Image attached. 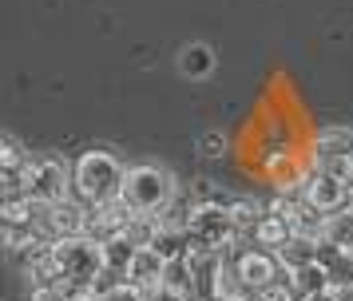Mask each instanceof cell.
Here are the masks:
<instances>
[{
  "mask_svg": "<svg viewBox=\"0 0 353 301\" xmlns=\"http://www.w3.org/2000/svg\"><path fill=\"white\" fill-rule=\"evenodd\" d=\"M199 151H203L207 158H219L226 151V135H223V131H207V135L199 139Z\"/></svg>",
  "mask_w": 353,
  "mask_h": 301,
  "instance_id": "603a6c76",
  "label": "cell"
},
{
  "mask_svg": "<svg viewBox=\"0 0 353 301\" xmlns=\"http://www.w3.org/2000/svg\"><path fill=\"white\" fill-rule=\"evenodd\" d=\"M123 178H128L123 163L115 155H108V151H83V155L76 158V167H72V187H76V194H80L88 206L119 198Z\"/></svg>",
  "mask_w": 353,
  "mask_h": 301,
  "instance_id": "6da1fadb",
  "label": "cell"
},
{
  "mask_svg": "<svg viewBox=\"0 0 353 301\" xmlns=\"http://www.w3.org/2000/svg\"><path fill=\"white\" fill-rule=\"evenodd\" d=\"M230 218H234V226H239L242 238H254L258 222L266 218V206L254 203V198H234V203H230Z\"/></svg>",
  "mask_w": 353,
  "mask_h": 301,
  "instance_id": "2e32d148",
  "label": "cell"
},
{
  "mask_svg": "<svg viewBox=\"0 0 353 301\" xmlns=\"http://www.w3.org/2000/svg\"><path fill=\"white\" fill-rule=\"evenodd\" d=\"M230 301H258V293H239V298H230Z\"/></svg>",
  "mask_w": 353,
  "mask_h": 301,
  "instance_id": "83f0119b",
  "label": "cell"
},
{
  "mask_svg": "<svg viewBox=\"0 0 353 301\" xmlns=\"http://www.w3.org/2000/svg\"><path fill=\"white\" fill-rule=\"evenodd\" d=\"M278 262L286 269H302V266H314L318 262V238H302V234H294L278 250Z\"/></svg>",
  "mask_w": 353,
  "mask_h": 301,
  "instance_id": "4fadbf2b",
  "label": "cell"
},
{
  "mask_svg": "<svg viewBox=\"0 0 353 301\" xmlns=\"http://www.w3.org/2000/svg\"><path fill=\"white\" fill-rule=\"evenodd\" d=\"M191 194H194V203H199V206H230V203H234V194L219 190L214 183H210V178H203V183H199Z\"/></svg>",
  "mask_w": 353,
  "mask_h": 301,
  "instance_id": "7402d4cb",
  "label": "cell"
},
{
  "mask_svg": "<svg viewBox=\"0 0 353 301\" xmlns=\"http://www.w3.org/2000/svg\"><path fill=\"white\" fill-rule=\"evenodd\" d=\"M294 234H298V230H294V222L282 218V214H274V210H266V218L258 222V230H254V238H250V242H254V246H266V250L278 253Z\"/></svg>",
  "mask_w": 353,
  "mask_h": 301,
  "instance_id": "7c38bea8",
  "label": "cell"
},
{
  "mask_svg": "<svg viewBox=\"0 0 353 301\" xmlns=\"http://www.w3.org/2000/svg\"><path fill=\"white\" fill-rule=\"evenodd\" d=\"M210 68H214V52H210V44H187L183 52H179V72L183 76H191V79H199V76H210Z\"/></svg>",
  "mask_w": 353,
  "mask_h": 301,
  "instance_id": "9a60e30c",
  "label": "cell"
},
{
  "mask_svg": "<svg viewBox=\"0 0 353 301\" xmlns=\"http://www.w3.org/2000/svg\"><path fill=\"white\" fill-rule=\"evenodd\" d=\"M294 273V285H298V293L302 298H318V293H330V278H325V269L314 262V266H302V269H290Z\"/></svg>",
  "mask_w": 353,
  "mask_h": 301,
  "instance_id": "ffe728a7",
  "label": "cell"
},
{
  "mask_svg": "<svg viewBox=\"0 0 353 301\" xmlns=\"http://www.w3.org/2000/svg\"><path fill=\"white\" fill-rule=\"evenodd\" d=\"M83 222H88V210L76 206L72 198H64V203L48 206V214H44V222L36 230L48 238V242H64V238H83Z\"/></svg>",
  "mask_w": 353,
  "mask_h": 301,
  "instance_id": "ba28073f",
  "label": "cell"
},
{
  "mask_svg": "<svg viewBox=\"0 0 353 301\" xmlns=\"http://www.w3.org/2000/svg\"><path fill=\"white\" fill-rule=\"evenodd\" d=\"M318 266L325 269V278H330V289H345L353 285V250H341L334 242H318Z\"/></svg>",
  "mask_w": 353,
  "mask_h": 301,
  "instance_id": "8fae6325",
  "label": "cell"
},
{
  "mask_svg": "<svg viewBox=\"0 0 353 301\" xmlns=\"http://www.w3.org/2000/svg\"><path fill=\"white\" fill-rule=\"evenodd\" d=\"M325 218H330V214H325V210H318V206H310L302 198V206H298V214H294V230H298V234L302 238H325Z\"/></svg>",
  "mask_w": 353,
  "mask_h": 301,
  "instance_id": "d6986e66",
  "label": "cell"
},
{
  "mask_svg": "<svg viewBox=\"0 0 353 301\" xmlns=\"http://www.w3.org/2000/svg\"><path fill=\"white\" fill-rule=\"evenodd\" d=\"M226 266L239 273L242 285H246L250 293H258V289L270 282L278 269H282V262H278V253L266 250V246H242V242H239V246H230V250H226Z\"/></svg>",
  "mask_w": 353,
  "mask_h": 301,
  "instance_id": "5b68a950",
  "label": "cell"
},
{
  "mask_svg": "<svg viewBox=\"0 0 353 301\" xmlns=\"http://www.w3.org/2000/svg\"><path fill=\"white\" fill-rule=\"evenodd\" d=\"M68 178H72L68 163H60V158H52V155H32V167H28V198L48 203V206L64 203Z\"/></svg>",
  "mask_w": 353,
  "mask_h": 301,
  "instance_id": "8992f818",
  "label": "cell"
},
{
  "mask_svg": "<svg viewBox=\"0 0 353 301\" xmlns=\"http://www.w3.org/2000/svg\"><path fill=\"white\" fill-rule=\"evenodd\" d=\"M99 250H103V269H115V273L128 278V269H131V262H135L139 246H135L128 234H119V238H112V242H103Z\"/></svg>",
  "mask_w": 353,
  "mask_h": 301,
  "instance_id": "5bb4252c",
  "label": "cell"
},
{
  "mask_svg": "<svg viewBox=\"0 0 353 301\" xmlns=\"http://www.w3.org/2000/svg\"><path fill=\"white\" fill-rule=\"evenodd\" d=\"M163 273H167V262L159 258V250L139 246V253H135V262H131V269H128V282L135 285V289H143V293H159Z\"/></svg>",
  "mask_w": 353,
  "mask_h": 301,
  "instance_id": "30bf717a",
  "label": "cell"
},
{
  "mask_svg": "<svg viewBox=\"0 0 353 301\" xmlns=\"http://www.w3.org/2000/svg\"><path fill=\"white\" fill-rule=\"evenodd\" d=\"M99 301H151V293H143V289H135L131 282H123L119 289H112L108 298H99Z\"/></svg>",
  "mask_w": 353,
  "mask_h": 301,
  "instance_id": "cb8c5ba5",
  "label": "cell"
},
{
  "mask_svg": "<svg viewBox=\"0 0 353 301\" xmlns=\"http://www.w3.org/2000/svg\"><path fill=\"white\" fill-rule=\"evenodd\" d=\"M242 234L234 218H230V206H199L191 218V230H187V253H199V250H219L226 253L230 246H239Z\"/></svg>",
  "mask_w": 353,
  "mask_h": 301,
  "instance_id": "3957f363",
  "label": "cell"
},
{
  "mask_svg": "<svg viewBox=\"0 0 353 301\" xmlns=\"http://www.w3.org/2000/svg\"><path fill=\"white\" fill-rule=\"evenodd\" d=\"M56 269L64 273L68 285H96V278L103 273V250H99L92 238H64L52 246Z\"/></svg>",
  "mask_w": 353,
  "mask_h": 301,
  "instance_id": "277c9868",
  "label": "cell"
},
{
  "mask_svg": "<svg viewBox=\"0 0 353 301\" xmlns=\"http://www.w3.org/2000/svg\"><path fill=\"white\" fill-rule=\"evenodd\" d=\"M72 301H99V298H96V293H92V289H80V293H76V298H72Z\"/></svg>",
  "mask_w": 353,
  "mask_h": 301,
  "instance_id": "484cf974",
  "label": "cell"
},
{
  "mask_svg": "<svg viewBox=\"0 0 353 301\" xmlns=\"http://www.w3.org/2000/svg\"><path fill=\"white\" fill-rule=\"evenodd\" d=\"M302 301H334V289L330 293H318V298H302Z\"/></svg>",
  "mask_w": 353,
  "mask_h": 301,
  "instance_id": "4316f807",
  "label": "cell"
},
{
  "mask_svg": "<svg viewBox=\"0 0 353 301\" xmlns=\"http://www.w3.org/2000/svg\"><path fill=\"white\" fill-rule=\"evenodd\" d=\"M314 167H334L341 158H353V127H325L310 147Z\"/></svg>",
  "mask_w": 353,
  "mask_h": 301,
  "instance_id": "9c48e42d",
  "label": "cell"
},
{
  "mask_svg": "<svg viewBox=\"0 0 353 301\" xmlns=\"http://www.w3.org/2000/svg\"><path fill=\"white\" fill-rule=\"evenodd\" d=\"M325 242H334L341 250H353V203L325 218Z\"/></svg>",
  "mask_w": 353,
  "mask_h": 301,
  "instance_id": "e0dca14e",
  "label": "cell"
},
{
  "mask_svg": "<svg viewBox=\"0 0 353 301\" xmlns=\"http://www.w3.org/2000/svg\"><path fill=\"white\" fill-rule=\"evenodd\" d=\"M334 301H353V285H345V289H334Z\"/></svg>",
  "mask_w": 353,
  "mask_h": 301,
  "instance_id": "d4e9b609",
  "label": "cell"
},
{
  "mask_svg": "<svg viewBox=\"0 0 353 301\" xmlns=\"http://www.w3.org/2000/svg\"><path fill=\"white\" fill-rule=\"evenodd\" d=\"M258 301H302L298 285H294V273L282 266V269H278V273L270 278V282L258 289Z\"/></svg>",
  "mask_w": 353,
  "mask_h": 301,
  "instance_id": "ac0fdd59",
  "label": "cell"
},
{
  "mask_svg": "<svg viewBox=\"0 0 353 301\" xmlns=\"http://www.w3.org/2000/svg\"><path fill=\"white\" fill-rule=\"evenodd\" d=\"M179 194L175 178L163 171V167H128V178H123V190H119V198L135 210V214H163L171 198Z\"/></svg>",
  "mask_w": 353,
  "mask_h": 301,
  "instance_id": "7a4b0ae2",
  "label": "cell"
},
{
  "mask_svg": "<svg viewBox=\"0 0 353 301\" xmlns=\"http://www.w3.org/2000/svg\"><path fill=\"white\" fill-rule=\"evenodd\" d=\"M302 198L310 206L325 210V214H334V210H341V206L353 203V183H345V178H337V174L314 167V171L305 174V183H302Z\"/></svg>",
  "mask_w": 353,
  "mask_h": 301,
  "instance_id": "52a82bcc",
  "label": "cell"
},
{
  "mask_svg": "<svg viewBox=\"0 0 353 301\" xmlns=\"http://www.w3.org/2000/svg\"><path fill=\"white\" fill-rule=\"evenodd\" d=\"M28 167H32V151H24L12 135H0V174L28 171Z\"/></svg>",
  "mask_w": 353,
  "mask_h": 301,
  "instance_id": "44dd1931",
  "label": "cell"
}]
</instances>
